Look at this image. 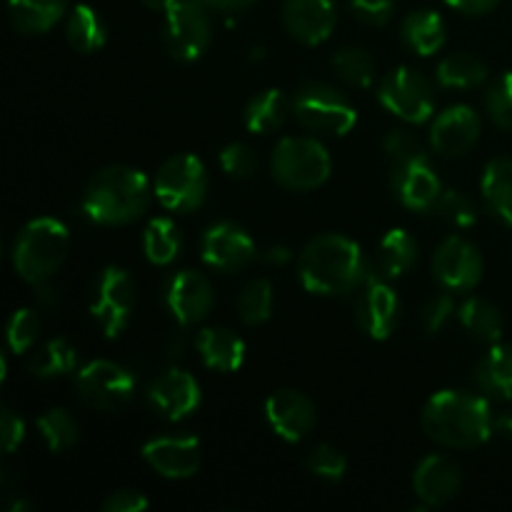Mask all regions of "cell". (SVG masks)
<instances>
[{
  "mask_svg": "<svg viewBox=\"0 0 512 512\" xmlns=\"http://www.w3.org/2000/svg\"><path fill=\"white\" fill-rule=\"evenodd\" d=\"M420 423L433 443L455 450L480 448L495 433V415L490 403L468 390L435 393L425 403Z\"/></svg>",
  "mask_w": 512,
  "mask_h": 512,
  "instance_id": "6da1fadb",
  "label": "cell"
},
{
  "mask_svg": "<svg viewBox=\"0 0 512 512\" xmlns=\"http://www.w3.org/2000/svg\"><path fill=\"white\" fill-rule=\"evenodd\" d=\"M368 263L353 238L323 233L300 253V283L308 293L335 298L358 290L368 278Z\"/></svg>",
  "mask_w": 512,
  "mask_h": 512,
  "instance_id": "7a4b0ae2",
  "label": "cell"
},
{
  "mask_svg": "<svg viewBox=\"0 0 512 512\" xmlns=\"http://www.w3.org/2000/svg\"><path fill=\"white\" fill-rule=\"evenodd\" d=\"M153 185L143 170L108 165L85 185L83 213L98 225H128L148 210Z\"/></svg>",
  "mask_w": 512,
  "mask_h": 512,
  "instance_id": "3957f363",
  "label": "cell"
},
{
  "mask_svg": "<svg viewBox=\"0 0 512 512\" xmlns=\"http://www.w3.org/2000/svg\"><path fill=\"white\" fill-rule=\"evenodd\" d=\"M70 250V233L60 220L35 218L13 243V268L25 283L38 285L53 278Z\"/></svg>",
  "mask_w": 512,
  "mask_h": 512,
  "instance_id": "277c9868",
  "label": "cell"
},
{
  "mask_svg": "<svg viewBox=\"0 0 512 512\" xmlns=\"http://www.w3.org/2000/svg\"><path fill=\"white\" fill-rule=\"evenodd\" d=\"M275 183L288 190L308 193L320 188L333 173V160L325 145L315 138H283L270 155Z\"/></svg>",
  "mask_w": 512,
  "mask_h": 512,
  "instance_id": "5b68a950",
  "label": "cell"
},
{
  "mask_svg": "<svg viewBox=\"0 0 512 512\" xmlns=\"http://www.w3.org/2000/svg\"><path fill=\"white\" fill-rule=\"evenodd\" d=\"M293 115L303 128L325 135H345L358 123L353 100L328 83H305L293 98Z\"/></svg>",
  "mask_w": 512,
  "mask_h": 512,
  "instance_id": "8992f818",
  "label": "cell"
},
{
  "mask_svg": "<svg viewBox=\"0 0 512 512\" xmlns=\"http://www.w3.org/2000/svg\"><path fill=\"white\" fill-rule=\"evenodd\" d=\"M153 193L170 213H193L208 195V170L193 153H178L165 160L153 180Z\"/></svg>",
  "mask_w": 512,
  "mask_h": 512,
  "instance_id": "52a82bcc",
  "label": "cell"
},
{
  "mask_svg": "<svg viewBox=\"0 0 512 512\" xmlns=\"http://www.w3.org/2000/svg\"><path fill=\"white\" fill-rule=\"evenodd\" d=\"M75 393L88 408L118 413L135 398V378L113 360H90L75 370Z\"/></svg>",
  "mask_w": 512,
  "mask_h": 512,
  "instance_id": "ba28073f",
  "label": "cell"
},
{
  "mask_svg": "<svg viewBox=\"0 0 512 512\" xmlns=\"http://www.w3.org/2000/svg\"><path fill=\"white\" fill-rule=\"evenodd\" d=\"M135 300H138V293H135V283L128 270L108 265L98 275L90 293V315L100 325L105 338H118L123 333L135 310Z\"/></svg>",
  "mask_w": 512,
  "mask_h": 512,
  "instance_id": "9c48e42d",
  "label": "cell"
},
{
  "mask_svg": "<svg viewBox=\"0 0 512 512\" xmlns=\"http://www.w3.org/2000/svg\"><path fill=\"white\" fill-rule=\"evenodd\" d=\"M378 98L395 118L410 125L425 123L435 113L433 88L425 80V75H420L415 68H408V65H400L385 75Z\"/></svg>",
  "mask_w": 512,
  "mask_h": 512,
  "instance_id": "30bf717a",
  "label": "cell"
},
{
  "mask_svg": "<svg viewBox=\"0 0 512 512\" xmlns=\"http://www.w3.org/2000/svg\"><path fill=\"white\" fill-rule=\"evenodd\" d=\"M205 10L208 8L195 0H180L165 13L163 40L170 58L180 60V63H193L208 50L210 40H213V25H210Z\"/></svg>",
  "mask_w": 512,
  "mask_h": 512,
  "instance_id": "8fae6325",
  "label": "cell"
},
{
  "mask_svg": "<svg viewBox=\"0 0 512 512\" xmlns=\"http://www.w3.org/2000/svg\"><path fill=\"white\" fill-rule=\"evenodd\" d=\"M355 318L363 333L373 340H388L400 323V300L395 288L385 275L370 270L365 283L360 285Z\"/></svg>",
  "mask_w": 512,
  "mask_h": 512,
  "instance_id": "7c38bea8",
  "label": "cell"
},
{
  "mask_svg": "<svg viewBox=\"0 0 512 512\" xmlns=\"http://www.w3.org/2000/svg\"><path fill=\"white\" fill-rule=\"evenodd\" d=\"M433 275L450 293H468L483 280V253L460 235H450L433 255Z\"/></svg>",
  "mask_w": 512,
  "mask_h": 512,
  "instance_id": "4fadbf2b",
  "label": "cell"
},
{
  "mask_svg": "<svg viewBox=\"0 0 512 512\" xmlns=\"http://www.w3.org/2000/svg\"><path fill=\"white\" fill-rule=\"evenodd\" d=\"M390 185H393L395 198L408 210H415V213H430L435 200L445 190L443 183H440V175L435 173L433 163L425 153L393 163Z\"/></svg>",
  "mask_w": 512,
  "mask_h": 512,
  "instance_id": "5bb4252c",
  "label": "cell"
},
{
  "mask_svg": "<svg viewBox=\"0 0 512 512\" xmlns=\"http://www.w3.org/2000/svg\"><path fill=\"white\" fill-rule=\"evenodd\" d=\"M145 463L168 480L193 478L203 463L200 440L193 435H158L140 448Z\"/></svg>",
  "mask_w": 512,
  "mask_h": 512,
  "instance_id": "9a60e30c",
  "label": "cell"
},
{
  "mask_svg": "<svg viewBox=\"0 0 512 512\" xmlns=\"http://www.w3.org/2000/svg\"><path fill=\"white\" fill-rule=\"evenodd\" d=\"M265 420L280 440L300 443L313 433L318 413H315V405L308 395L293 388H283L270 393L265 400Z\"/></svg>",
  "mask_w": 512,
  "mask_h": 512,
  "instance_id": "2e32d148",
  "label": "cell"
},
{
  "mask_svg": "<svg viewBox=\"0 0 512 512\" xmlns=\"http://www.w3.org/2000/svg\"><path fill=\"white\" fill-rule=\"evenodd\" d=\"M255 243L240 225L223 220L210 225L200 238V255L205 265L218 273H238L255 258Z\"/></svg>",
  "mask_w": 512,
  "mask_h": 512,
  "instance_id": "e0dca14e",
  "label": "cell"
},
{
  "mask_svg": "<svg viewBox=\"0 0 512 512\" xmlns=\"http://www.w3.org/2000/svg\"><path fill=\"white\" fill-rule=\"evenodd\" d=\"M463 488V468L450 455L433 453L418 463L413 473V490L425 508L450 503Z\"/></svg>",
  "mask_w": 512,
  "mask_h": 512,
  "instance_id": "ac0fdd59",
  "label": "cell"
},
{
  "mask_svg": "<svg viewBox=\"0 0 512 512\" xmlns=\"http://www.w3.org/2000/svg\"><path fill=\"white\" fill-rule=\"evenodd\" d=\"M480 130H483V123H480L478 110L470 105H450L433 120L430 145L435 153L445 158H458L478 143Z\"/></svg>",
  "mask_w": 512,
  "mask_h": 512,
  "instance_id": "d6986e66",
  "label": "cell"
},
{
  "mask_svg": "<svg viewBox=\"0 0 512 512\" xmlns=\"http://www.w3.org/2000/svg\"><path fill=\"white\" fill-rule=\"evenodd\" d=\"M148 403L153 405L155 413L178 423V420L188 418L200 408L203 390H200L198 380L193 375L173 368L153 380V385L148 388Z\"/></svg>",
  "mask_w": 512,
  "mask_h": 512,
  "instance_id": "ffe728a7",
  "label": "cell"
},
{
  "mask_svg": "<svg viewBox=\"0 0 512 512\" xmlns=\"http://www.w3.org/2000/svg\"><path fill=\"white\" fill-rule=\"evenodd\" d=\"M213 285L198 270H180L165 290V305L180 325H195L213 310Z\"/></svg>",
  "mask_w": 512,
  "mask_h": 512,
  "instance_id": "44dd1931",
  "label": "cell"
},
{
  "mask_svg": "<svg viewBox=\"0 0 512 512\" xmlns=\"http://www.w3.org/2000/svg\"><path fill=\"white\" fill-rule=\"evenodd\" d=\"M335 3L333 0H285L283 23L290 38L303 45H320L335 30Z\"/></svg>",
  "mask_w": 512,
  "mask_h": 512,
  "instance_id": "7402d4cb",
  "label": "cell"
},
{
  "mask_svg": "<svg viewBox=\"0 0 512 512\" xmlns=\"http://www.w3.org/2000/svg\"><path fill=\"white\" fill-rule=\"evenodd\" d=\"M200 358L205 368L215 373H235L245 363V343L238 333L230 328H205L195 338Z\"/></svg>",
  "mask_w": 512,
  "mask_h": 512,
  "instance_id": "603a6c76",
  "label": "cell"
},
{
  "mask_svg": "<svg viewBox=\"0 0 512 512\" xmlns=\"http://www.w3.org/2000/svg\"><path fill=\"white\" fill-rule=\"evenodd\" d=\"M415 263H418V240L403 228L388 230L378 243V253H375L378 273L388 280H395L413 270Z\"/></svg>",
  "mask_w": 512,
  "mask_h": 512,
  "instance_id": "cb8c5ba5",
  "label": "cell"
},
{
  "mask_svg": "<svg viewBox=\"0 0 512 512\" xmlns=\"http://www.w3.org/2000/svg\"><path fill=\"white\" fill-rule=\"evenodd\" d=\"M10 23L23 35H43L65 15V0H8Z\"/></svg>",
  "mask_w": 512,
  "mask_h": 512,
  "instance_id": "d4e9b609",
  "label": "cell"
},
{
  "mask_svg": "<svg viewBox=\"0 0 512 512\" xmlns=\"http://www.w3.org/2000/svg\"><path fill=\"white\" fill-rule=\"evenodd\" d=\"M400 35L413 53L428 58L445 45V20L435 10H413L405 15Z\"/></svg>",
  "mask_w": 512,
  "mask_h": 512,
  "instance_id": "484cf974",
  "label": "cell"
},
{
  "mask_svg": "<svg viewBox=\"0 0 512 512\" xmlns=\"http://www.w3.org/2000/svg\"><path fill=\"white\" fill-rule=\"evenodd\" d=\"M288 113H293V103H288L283 90L268 88L253 95L250 103L245 105L243 123L250 133L265 135L278 130L285 123V118H288Z\"/></svg>",
  "mask_w": 512,
  "mask_h": 512,
  "instance_id": "4316f807",
  "label": "cell"
},
{
  "mask_svg": "<svg viewBox=\"0 0 512 512\" xmlns=\"http://www.w3.org/2000/svg\"><path fill=\"white\" fill-rule=\"evenodd\" d=\"M483 200L490 213L512 225V158H495L483 170Z\"/></svg>",
  "mask_w": 512,
  "mask_h": 512,
  "instance_id": "83f0119b",
  "label": "cell"
},
{
  "mask_svg": "<svg viewBox=\"0 0 512 512\" xmlns=\"http://www.w3.org/2000/svg\"><path fill=\"white\" fill-rule=\"evenodd\" d=\"M480 390L500 400H512V345L495 343L475 368Z\"/></svg>",
  "mask_w": 512,
  "mask_h": 512,
  "instance_id": "f1b7e54d",
  "label": "cell"
},
{
  "mask_svg": "<svg viewBox=\"0 0 512 512\" xmlns=\"http://www.w3.org/2000/svg\"><path fill=\"white\" fill-rule=\"evenodd\" d=\"M65 38H68L70 48L78 53H95L108 40V28L105 20L93 5H75L70 13L68 25H65Z\"/></svg>",
  "mask_w": 512,
  "mask_h": 512,
  "instance_id": "f546056e",
  "label": "cell"
},
{
  "mask_svg": "<svg viewBox=\"0 0 512 512\" xmlns=\"http://www.w3.org/2000/svg\"><path fill=\"white\" fill-rule=\"evenodd\" d=\"M458 318L463 328L468 330L470 338L480 340V343L495 345L503 338V315L490 300L468 298L460 305Z\"/></svg>",
  "mask_w": 512,
  "mask_h": 512,
  "instance_id": "4dcf8cb0",
  "label": "cell"
},
{
  "mask_svg": "<svg viewBox=\"0 0 512 512\" xmlns=\"http://www.w3.org/2000/svg\"><path fill=\"white\" fill-rule=\"evenodd\" d=\"M30 373L40 380H53L78 370V350L68 338H53L40 345L30 358Z\"/></svg>",
  "mask_w": 512,
  "mask_h": 512,
  "instance_id": "1f68e13d",
  "label": "cell"
},
{
  "mask_svg": "<svg viewBox=\"0 0 512 512\" xmlns=\"http://www.w3.org/2000/svg\"><path fill=\"white\" fill-rule=\"evenodd\" d=\"M435 75H438V83L443 88L470 90L478 88L488 78V65L470 53H453L440 60Z\"/></svg>",
  "mask_w": 512,
  "mask_h": 512,
  "instance_id": "d6a6232c",
  "label": "cell"
},
{
  "mask_svg": "<svg viewBox=\"0 0 512 512\" xmlns=\"http://www.w3.org/2000/svg\"><path fill=\"white\" fill-rule=\"evenodd\" d=\"M183 235L170 218H153L143 233L145 258L153 265H170L180 255Z\"/></svg>",
  "mask_w": 512,
  "mask_h": 512,
  "instance_id": "836d02e7",
  "label": "cell"
},
{
  "mask_svg": "<svg viewBox=\"0 0 512 512\" xmlns=\"http://www.w3.org/2000/svg\"><path fill=\"white\" fill-rule=\"evenodd\" d=\"M330 65L353 88H370L375 83L373 55L365 48H358V45H345V48L335 50Z\"/></svg>",
  "mask_w": 512,
  "mask_h": 512,
  "instance_id": "e575fe53",
  "label": "cell"
},
{
  "mask_svg": "<svg viewBox=\"0 0 512 512\" xmlns=\"http://www.w3.org/2000/svg\"><path fill=\"white\" fill-rule=\"evenodd\" d=\"M38 433L45 440L50 453H65L73 448L80 438V428L75 423L73 415L63 408H50L45 410L38 418Z\"/></svg>",
  "mask_w": 512,
  "mask_h": 512,
  "instance_id": "d590c367",
  "label": "cell"
},
{
  "mask_svg": "<svg viewBox=\"0 0 512 512\" xmlns=\"http://www.w3.org/2000/svg\"><path fill=\"white\" fill-rule=\"evenodd\" d=\"M240 320L245 325H263L273 315V285L268 278H255L240 290L235 300Z\"/></svg>",
  "mask_w": 512,
  "mask_h": 512,
  "instance_id": "8d00e7d4",
  "label": "cell"
},
{
  "mask_svg": "<svg viewBox=\"0 0 512 512\" xmlns=\"http://www.w3.org/2000/svg\"><path fill=\"white\" fill-rule=\"evenodd\" d=\"M430 213L443 223L453 225V228H473L475 220H478V208L460 190H443Z\"/></svg>",
  "mask_w": 512,
  "mask_h": 512,
  "instance_id": "74e56055",
  "label": "cell"
},
{
  "mask_svg": "<svg viewBox=\"0 0 512 512\" xmlns=\"http://www.w3.org/2000/svg\"><path fill=\"white\" fill-rule=\"evenodd\" d=\"M305 468L315 478L325 480V483H340L345 478V470H348V460H345V455L338 448H333L328 443H320L308 453Z\"/></svg>",
  "mask_w": 512,
  "mask_h": 512,
  "instance_id": "f35d334b",
  "label": "cell"
},
{
  "mask_svg": "<svg viewBox=\"0 0 512 512\" xmlns=\"http://www.w3.org/2000/svg\"><path fill=\"white\" fill-rule=\"evenodd\" d=\"M8 348L13 353H28L40 338V315L33 308H20L15 310L13 318L8 320Z\"/></svg>",
  "mask_w": 512,
  "mask_h": 512,
  "instance_id": "ab89813d",
  "label": "cell"
},
{
  "mask_svg": "<svg viewBox=\"0 0 512 512\" xmlns=\"http://www.w3.org/2000/svg\"><path fill=\"white\" fill-rule=\"evenodd\" d=\"M485 108L493 123L503 130H512V70L500 75L485 95Z\"/></svg>",
  "mask_w": 512,
  "mask_h": 512,
  "instance_id": "60d3db41",
  "label": "cell"
},
{
  "mask_svg": "<svg viewBox=\"0 0 512 512\" xmlns=\"http://www.w3.org/2000/svg\"><path fill=\"white\" fill-rule=\"evenodd\" d=\"M218 163H220V168L225 170V175H228V178L248 180V178H253L255 170H258V155H255V150L250 148V145L230 143L220 150Z\"/></svg>",
  "mask_w": 512,
  "mask_h": 512,
  "instance_id": "b9f144b4",
  "label": "cell"
},
{
  "mask_svg": "<svg viewBox=\"0 0 512 512\" xmlns=\"http://www.w3.org/2000/svg\"><path fill=\"white\" fill-rule=\"evenodd\" d=\"M455 313V300L450 293H438L430 300H425L423 310H420V325L425 328V333L435 335L445 328V323L450 320V315Z\"/></svg>",
  "mask_w": 512,
  "mask_h": 512,
  "instance_id": "7bdbcfd3",
  "label": "cell"
},
{
  "mask_svg": "<svg viewBox=\"0 0 512 512\" xmlns=\"http://www.w3.org/2000/svg\"><path fill=\"white\" fill-rule=\"evenodd\" d=\"M350 13L355 15V20L365 25H388L395 15V3L393 0H350Z\"/></svg>",
  "mask_w": 512,
  "mask_h": 512,
  "instance_id": "ee69618b",
  "label": "cell"
},
{
  "mask_svg": "<svg viewBox=\"0 0 512 512\" xmlns=\"http://www.w3.org/2000/svg\"><path fill=\"white\" fill-rule=\"evenodd\" d=\"M383 150L390 158V163H400V160H408L413 158V155L423 153L418 140H415L410 133H405V130H390V133L383 138Z\"/></svg>",
  "mask_w": 512,
  "mask_h": 512,
  "instance_id": "f6af8a7d",
  "label": "cell"
},
{
  "mask_svg": "<svg viewBox=\"0 0 512 512\" xmlns=\"http://www.w3.org/2000/svg\"><path fill=\"white\" fill-rule=\"evenodd\" d=\"M105 512H143L150 508V500L145 498L143 493H138V490H130V488H123V490H115V493H110L108 498L103 500V505H100Z\"/></svg>",
  "mask_w": 512,
  "mask_h": 512,
  "instance_id": "bcb514c9",
  "label": "cell"
},
{
  "mask_svg": "<svg viewBox=\"0 0 512 512\" xmlns=\"http://www.w3.org/2000/svg\"><path fill=\"white\" fill-rule=\"evenodd\" d=\"M0 440H3L5 453H15L20 443L25 440V423L15 410L3 408V418H0Z\"/></svg>",
  "mask_w": 512,
  "mask_h": 512,
  "instance_id": "7dc6e473",
  "label": "cell"
},
{
  "mask_svg": "<svg viewBox=\"0 0 512 512\" xmlns=\"http://www.w3.org/2000/svg\"><path fill=\"white\" fill-rule=\"evenodd\" d=\"M445 3L465 15H483V13H490L500 0H445Z\"/></svg>",
  "mask_w": 512,
  "mask_h": 512,
  "instance_id": "c3c4849f",
  "label": "cell"
},
{
  "mask_svg": "<svg viewBox=\"0 0 512 512\" xmlns=\"http://www.w3.org/2000/svg\"><path fill=\"white\" fill-rule=\"evenodd\" d=\"M208 10H220V13H243V10L253 8L258 0H195Z\"/></svg>",
  "mask_w": 512,
  "mask_h": 512,
  "instance_id": "681fc988",
  "label": "cell"
},
{
  "mask_svg": "<svg viewBox=\"0 0 512 512\" xmlns=\"http://www.w3.org/2000/svg\"><path fill=\"white\" fill-rule=\"evenodd\" d=\"M35 303H38L40 310H55V308H58L60 295H58V290L50 285V280L35 285Z\"/></svg>",
  "mask_w": 512,
  "mask_h": 512,
  "instance_id": "f907efd6",
  "label": "cell"
},
{
  "mask_svg": "<svg viewBox=\"0 0 512 512\" xmlns=\"http://www.w3.org/2000/svg\"><path fill=\"white\" fill-rule=\"evenodd\" d=\"M495 433H500L503 438L512 440V410H505L503 415L495 418Z\"/></svg>",
  "mask_w": 512,
  "mask_h": 512,
  "instance_id": "816d5d0a",
  "label": "cell"
},
{
  "mask_svg": "<svg viewBox=\"0 0 512 512\" xmlns=\"http://www.w3.org/2000/svg\"><path fill=\"white\" fill-rule=\"evenodd\" d=\"M178 3H180V0H143L145 8L158 10V13H168V10L173 8V5H178Z\"/></svg>",
  "mask_w": 512,
  "mask_h": 512,
  "instance_id": "f5cc1de1",
  "label": "cell"
},
{
  "mask_svg": "<svg viewBox=\"0 0 512 512\" xmlns=\"http://www.w3.org/2000/svg\"><path fill=\"white\" fill-rule=\"evenodd\" d=\"M290 258V253L285 248H273V250H268V255H265V260H273V263H285V260Z\"/></svg>",
  "mask_w": 512,
  "mask_h": 512,
  "instance_id": "db71d44e",
  "label": "cell"
},
{
  "mask_svg": "<svg viewBox=\"0 0 512 512\" xmlns=\"http://www.w3.org/2000/svg\"><path fill=\"white\" fill-rule=\"evenodd\" d=\"M30 505L23 503V500H15V503H10V512H18V510H28Z\"/></svg>",
  "mask_w": 512,
  "mask_h": 512,
  "instance_id": "11a10c76",
  "label": "cell"
}]
</instances>
